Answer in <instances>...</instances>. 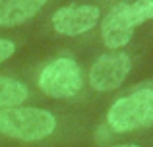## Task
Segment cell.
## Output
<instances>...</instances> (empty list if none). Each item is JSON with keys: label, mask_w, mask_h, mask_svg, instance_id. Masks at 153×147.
<instances>
[{"label": "cell", "mask_w": 153, "mask_h": 147, "mask_svg": "<svg viewBox=\"0 0 153 147\" xmlns=\"http://www.w3.org/2000/svg\"><path fill=\"white\" fill-rule=\"evenodd\" d=\"M56 130V118L37 106H12L0 110V134L19 141H39Z\"/></svg>", "instance_id": "obj_1"}, {"label": "cell", "mask_w": 153, "mask_h": 147, "mask_svg": "<svg viewBox=\"0 0 153 147\" xmlns=\"http://www.w3.org/2000/svg\"><path fill=\"white\" fill-rule=\"evenodd\" d=\"M107 124L118 134L153 126V89H140L118 99L108 109Z\"/></svg>", "instance_id": "obj_2"}, {"label": "cell", "mask_w": 153, "mask_h": 147, "mask_svg": "<svg viewBox=\"0 0 153 147\" xmlns=\"http://www.w3.org/2000/svg\"><path fill=\"white\" fill-rule=\"evenodd\" d=\"M83 85L82 70L72 58H56L43 68L39 75V87L52 99H68L79 93Z\"/></svg>", "instance_id": "obj_3"}, {"label": "cell", "mask_w": 153, "mask_h": 147, "mask_svg": "<svg viewBox=\"0 0 153 147\" xmlns=\"http://www.w3.org/2000/svg\"><path fill=\"white\" fill-rule=\"evenodd\" d=\"M132 70V60L126 52L112 50L108 54H103L93 62L89 70V85L91 89L99 93L114 91L124 83Z\"/></svg>", "instance_id": "obj_4"}, {"label": "cell", "mask_w": 153, "mask_h": 147, "mask_svg": "<svg viewBox=\"0 0 153 147\" xmlns=\"http://www.w3.org/2000/svg\"><path fill=\"white\" fill-rule=\"evenodd\" d=\"M101 19V10L91 4H68L52 14L51 23L56 33L76 37L91 31Z\"/></svg>", "instance_id": "obj_5"}, {"label": "cell", "mask_w": 153, "mask_h": 147, "mask_svg": "<svg viewBox=\"0 0 153 147\" xmlns=\"http://www.w3.org/2000/svg\"><path fill=\"white\" fill-rule=\"evenodd\" d=\"M134 23L130 21L128 16V4H116L111 8L107 16L101 21V37L107 49L118 50L130 43L132 35H134Z\"/></svg>", "instance_id": "obj_6"}, {"label": "cell", "mask_w": 153, "mask_h": 147, "mask_svg": "<svg viewBox=\"0 0 153 147\" xmlns=\"http://www.w3.org/2000/svg\"><path fill=\"white\" fill-rule=\"evenodd\" d=\"M47 0H4L0 6V27H18L45 8Z\"/></svg>", "instance_id": "obj_7"}, {"label": "cell", "mask_w": 153, "mask_h": 147, "mask_svg": "<svg viewBox=\"0 0 153 147\" xmlns=\"http://www.w3.org/2000/svg\"><path fill=\"white\" fill-rule=\"evenodd\" d=\"M29 91L22 81L14 78H0V110L22 105Z\"/></svg>", "instance_id": "obj_8"}, {"label": "cell", "mask_w": 153, "mask_h": 147, "mask_svg": "<svg viewBox=\"0 0 153 147\" xmlns=\"http://www.w3.org/2000/svg\"><path fill=\"white\" fill-rule=\"evenodd\" d=\"M128 16L134 27L142 25L147 19H153V0H136L128 4Z\"/></svg>", "instance_id": "obj_9"}, {"label": "cell", "mask_w": 153, "mask_h": 147, "mask_svg": "<svg viewBox=\"0 0 153 147\" xmlns=\"http://www.w3.org/2000/svg\"><path fill=\"white\" fill-rule=\"evenodd\" d=\"M14 52H16V43L10 39H0V64L6 62Z\"/></svg>", "instance_id": "obj_10"}, {"label": "cell", "mask_w": 153, "mask_h": 147, "mask_svg": "<svg viewBox=\"0 0 153 147\" xmlns=\"http://www.w3.org/2000/svg\"><path fill=\"white\" fill-rule=\"evenodd\" d=\"M112 147H140V145H134V143H122V145H112Z\"/></svg>", "instance_id": "obj_11"}, {"label": "cell", "mask_w": 153, "mask_h": 147, "mask_svg": "<svg viewBox=\"0 0 153 147\" xmlns=\"http://www.w3.org/2000/svg\"><path fill=\"white\" fill-rule=\"evenodd\" d=\"M2 2H4V0H0V6H2Z\"/></svg>", "instance_id": "obj_12"}]
</instances>
